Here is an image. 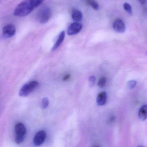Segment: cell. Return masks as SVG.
Instances as JSON below:
<instances>
[{
    "instance_id": "6da1fadb",
    "label": "cell",
    "mask_w": 147,
    "mask_h": 147,
    "mask_svg": "<svg viewBox=\"0 0 147 147\" xmlns=\"http://www.w3.org/2000/svg\"><path fill=\"white\" fill-rule=\"evenodd\" d=\"M45 0H24L18 4L13 12L14 15L19 17L26 16L44 2Z\"/></svg>"
},
{
    "instance_id": "5bb4252c",
    "label": "cell",
    "mask_w": 147,
    "mask_h": 147,
    "mask_svg": "<svg viewBox=\"0 0 147 147\" xmlns=\"http://www.w3.org/2000/svg\"><path fill=\"white\" fill-rule=\"evenodd\" d=\"M123 8L125 11H127L129 14H133V10H132V7L129 3H125L123 5Z\"/></svg>"
},
{
    "instance_id": "30bf717a",
    "label": "cell",
    "mask_w": 147,
    "mask_h": 147,
    "mask_svg": "<svg viewBox=\"0 0 147 147\" xmlns=\"http://www.w3.org/2000/svg\"><path fill=\"white\" fill-rule=\"evenodd\" d=\"M65 31H62L59 34L58 37L57 41H56V43L54 44V46L53 47L52 49V51H56L61 45V44L64 40V39L65 38Z\"/></svg>"
},
{
    "instance_id": "4fadbf2b",
    "label": "cell",
    "mask_w": 147,
    "mask_h": 147,
    "mask_svg": "<svg viewBox=\"0 0 147 147\" xmlns=\"http://www.w3.org/2000/svg\"><path fill=\"white\" fill-rule=\"evenodd\" d=\"M86 3L95 10H98L99 9V5L95 0H86Z\"/></svg>"
},
{
    "instance_id": "2e32d148",
    "label": "cell",
    "mask_w": 147,
    "mask_h": 147,
    "mask_svg": "<svg viewBox=\"0 0 147 147\" xmlns=\"http://www.w3.org/2000/svg\"><path fill=\"white\" fill-rule=\"evenodd\" d=\"M106 83V78L103 77V78H101L100 79L98 80V86L100 88H102L105 86V84Z\"/></svg>"
},
{
    "instance_id": "277c9868",
    "label": "cell",
    "mask_w": 147,
    "mask_h": 147,
    "mask_svg": "<svg viewBox=\"0 0 147 147\" xmlns=\"http://www.w3.org/2000/svg\"><path fill=\"white\" fill-rule=\"evenodd\" d=\"M16 136L15 142L17 144H20L23 142L24 137L26 132V128L22 123H18L15 127Z\"/></svg>"
},
{
    "instance_id": "8fae6325",
    "label": "cell",
    "mask_w": 147,
    "mask_h": 147,
    "mask_svg": "<svg viewBox=\"0 0 147 147\" xmlns=\"http://www.w3.org/2000/svg\"><path fill=\"white\" fill-rule=\"evenodd\" d=\"M72 19L75 22H79L83 19V14L79 10L77 9H74L71 13Z\"/></svg>"
},
{
    "instance_id": "e0dca14e",
    "label": "cell",
    "mask_w": 147,
    "mask_h": 147,
    "mask_svg": "<svg viewBox=\"0 0 147 147\" xmlns=\"http://www.w3.org/2000/svg\"><path fill=\"white\" fill-rule=\"evenodd\" d=\"M49 101L47 98L45 97L42 100V107L44 109L47 108L49 105Z\"/></svg>"
},
{
    "instance_id": "9c48e42d",
    "label": "cell",
    "mask_w": 147,
    "mask_h": 147,
    "mask_svg": "<svg viewBox=\"0 0 147 147\" xmlns=\"http://www.w3.org/2000/svg\"><path fill=\"white\" fill-rule=\"evenodd\" d=\"M107 99V96L106 92H100L97 97V104L99 106H102L106 103Z\"/></svg>"
},
{
    "instance_id": "7c38bea8",
    "label": "cell",
    "mask_w": 147,
    "mask_h": 147,
    "mask_svg": "<svg viewBox=\"0 0 147 147\" xmlns=\"http://www.w3.org/2000/svg\"><path fill=\"white\" fill-rule=\"evenodd\" d=\"M139 117L142 121H145L147 118V105H144L139 111Z\"/></svg>"
},
{
    "instance_id": "603a6c76",
    "label": "cell",
    "mask_w": 147,
    "mask_h": 147,
    "mask_svg": "<svg viewBox=\"0 0 147 147\" xmlns=\"http://www.w3.org/2000/svg\"></svg>"
},
{
    "instance_id": "9a60e30c",
    "label": "cell",
    "mask_w": 147,
    "mask_h": 147,
    "mask_svg": "<svg viewBox=\"0 0 147 147\" xmlns=\"http://www.w3.org/2000/svg\"><path fill=\"white\" fill-rule=\"evenodd\" d=\"M137 82L135 80H129L127 82V87L129 90H133L136 86Z\"/></svg>"
},
{
    "instance_id": "52a82bcc",
    "label": "cell",
    "mask_w": 147,
    "mask_h": 147,
    "mask_svg": "<svg viewBox=\"0 0 147 147\" xmlns=\"http://www.w3.org/2000/svg\"><path fill=\"white\" fill-rule=\"evenodd\" d=\"M46 133L44 130L38 132L34 138L33 142L36 146H39L43 144L46 138Z\"/></svg>"
},
{
    "instance_id": "44dd1931",
    "label": "cell",
    "mask_w": 147,
    "mask_h": 147,
    "mask_svg": "<svg viewBox=\"0 0 147 147\" xmlns=\"http://www.w3.org/2000/svg\"><path fill=\"white\" fill-rule=\"evenodd\" d=\"M1 0H0V2H1Z\"/></svg>"
},
{
    "instance_id": "ffe728a7",
    "label": "cell",
    "mask_w": 147,
    "mask_h": 147,
    "mask_svg": "<svg viewBox=\"0 0 147 147\" xmlns=\"http://www.w3.org/2000/svg\"><path fill=\"white\" fill-rule=\"evenodd\" d=\"M70 77V75H66V76H65L64 78H63V80H68V79Z\"/></svg>"
},
{
    "instance_id": "7402d4cb",
    "label": "cell",
    "mask_w": 147,
    "mask_h": 147,
    "mask_svg": "<svg viewBox=\"0 0 147 147\" xmlns=\"http://www.w3.org/2000/svg\"></svg>"
},
{
    "instance_id": "ba28073f",
    "label": "cell",
    "mask_w": 147,
    "mask_h": 147,
    "mask_svg": "<svg viewBox=\"0 0 147 147\" xmlns=\"http://www.w3.org/2000/svg\"><path fill=\"white\" fill-rule=\"evenodd\" d=\"M113 28L115 31L120 33H123L126 30V26L124 22L120 19H117L114 21Z\"/></svg>"
},
{
    "instance_id": "d6986e66",
    "label": "cell",
    "mask_w": 147,
    "mask_h": 147,
    "mask_svg": "<svg viewBox=\"0 0 147 147\" xmlns=\"http://www.w3.org/2000/svg\"><path fill=\"white\" fill-rule=\"evenodd\" d=\"M141 4H144L146 2L147 0H138Z\"/></svg>"
},
{
    "instance_id": "ac0fdd59",
    "label": "cell",
    "mask_w": 147,
    "mask_h": 147,
    "mask_svg": "<svg viewBox=\"0 0 147 147\" xmlns=\"http://www.w3.org/2000/svg\"><path fill=\"white\" fill-rule=\"evenodd\" d=\"M96 77L94 76H91L89 78V83L91 86H93L95 85L96 82Z\"/></svg>"
},
{
    "instance_id": "8992f818",
    "label": "cell",
    "mask_w": 147,
    "mask_h": 147,
    "mask_svg": "<svg viewBox=\"0 0 147 147\" xmlns=\"http://www.w3.org/2000/svg\"><path fill=\"white\" fill-rule=\"evenodd\" d=\"M83 25L79 22H74L70 25L67 29V34L69 35H73L77 34L81 31Z\"/></svg>"
},
{
    "instance_id": "5b68a950",
    "label": "cell",
    "mask_w": 147,
    "mask_h": 147,
    "mask_svg": "<svg viewBox=\"0 0 147 147\" xmlns=\"http://www.w3.org/2000/svg\"><path fill=\"white\" fill-rule=\"evenodd\" d=\"M16 32V27L13 24H7L3 28V37L4 38H11L15 35Z\"/></svg>"
},
{
    "instance_id": "3957f363",
    "label": "cell",
    "mask_w": 147,
    "mask_h": 147,
    "mask_svg": "<svg viewBox=\"0 0 147 147\" xmlns=\"http://www.w3.org/2000/svg\"><path fill=\"white\" fill-rule=\"evenodd\" d=\"M38 83L37 81L33 80L25 84L20 90V96L26 97L29 95L38 86Z\"/></svg>"
},
{
    "instance_id": "7a4b0ae2",
    "label": "cell",
    "mask_w": 147,
    "mask_h": 147,
    "mask_svg": "<svg viewBox=\"0 0 147 147\" xmlns=\"http://www.w3.org/2000/svg\"><path fill=\"white\" fill-rule=\"evenodd\" d=\"M52 15V12L51 9L47 6H45L39 9L36 14V19L39 23L45 24L50 20Z\"/></svg>"
}]
</instances>
